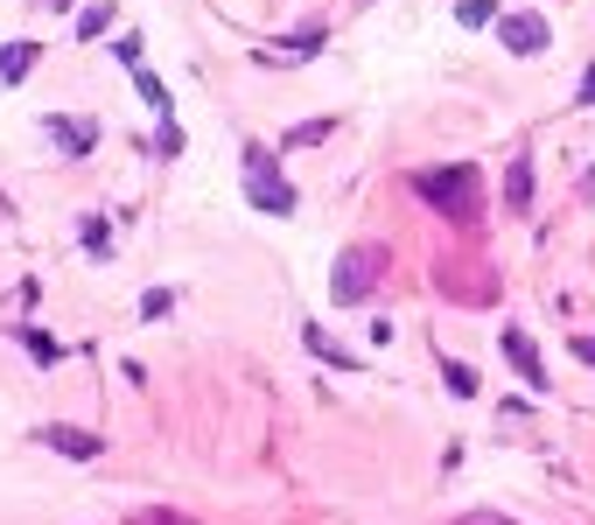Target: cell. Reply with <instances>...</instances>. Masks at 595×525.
I'll list each match as a JSON object with an SVG mask.
<instances>
[{"mask_svg": "<svg viewBox=\"0 0 595 525\" xmlns=\"http://www.w3.org/2000/svg\"><path fill=\"white\" fill-rule=\"evenodd\" d=\"M155 147H162V155H183V126H176V120H162V134H155Z\"/></svg>", "mask_w": 595, "mask_h": 525, "instance_id": "20", "label": "cell"}, {"mask_svg": "<svg viewBox=\"0 0 595 525\" xmlns=\"http://www.w3.org/2000/svg\"><path fill=\"white\" fill-rule=\"evenodd\" d=\"M301 344H309V350H316L322 365H357V358H343V350L330 344V329H322V323H309V329H301Z\"/></svg>", "mask_w": 595, "mask_h": 525, "instance_id": "11", "label": "cell"}, {"mask_svg": "<svg viewBox=\"0 0 595 525\" xmlns=\"http://www.w3.org/2000/svg\"><path fill=\"white\" fill-rule=\"evenodd\" d=\"M364 8H372V0H364Z\"/></svg>", "mask_w": 595, "mask_h": 525, "instance_id": "24", "label": "cell"}, {"mask_svg": "<svg viewBox=\"0 0 595 525\" xmlns=\"http://www.w3.org/2000/svg\"><path fill=\"white\" fill-rule=\"evenodd\" d=\"M568 350H574V358H582V365H595V336H574Z\"/></svg>", "mask_w": 595, "mask_h": 525, "instance_id": "22", "label": "cell"}, {"mask_svg": "<svg viewBox=\"0 0 595 525\" xmlns=\"http://www.w3.org/2000/svg\"><path fill=\"white\" fill-rule=\"evenodd\" d=\"M35 442H43V448H56V456H70V462H99L106 456V442L99 435H85V427H35Z\"/></svg>", "mask_w": 595, "mask_h": 525, "instance_id": "6", "label": "cell"}, {"mask_svg": "<svg viewBox=\"0 0 595 525\" xmlns=\"http://www.w3.org/2000/svg\"><path fill=\"white\" fill-rule=\"evenodd\" d=\"M505 211H511V217H526V211H532V161H526V155H518V161H511V176H505Z\"/></svg>", "mask_w": 595, "mask_h": 525, "instance_id": "8", "label": "cell"}, {"mask_svg": "<svg viewBox=\"0 0 595 525\" xmlns=\"http://www.w3.org/2000/svg\"><path fill=\"white\" fill-rule=\"evenodd\" d=\"M245 203L266 211V217H287V211H295V182L280 176L274 147H260V141H245Z\"/></svg>", "mask_w": 595, "mask_h": 525, "instance_id": "3", "label": "cell"}, {"mask_svg": "<svg viewBox=\"0 0 595 525\" xmlns=\"http://www.w3.org/2000/svg\"><path fill=\"white\" fill-rule=\"evenodd\" d=\"M106 29H112V8H85V22H78V35H85V43H99Z\"/></svg>", "mask_w": 595, "mask_h": 525, "instance_id": "17", "label": "cell"}, {"mask_svg": "<svg viewBox=\"0 0 595 525\" xmlns=\"http://www.w3.org/2000/svg\"><path fill=\"white\" fill-rule=\"evenodd\" d=\"M414 190L428 197L434 211H449L455 224H463V232H470L476 217H484V176H476L470 161H455V168H428V176H420Z\"/></svg>", "mask_w": 595, "mask_h": 525, "instance_id": "1", "label": "cell"}, {"mask_svg": "<svg viewBox=\"0 0 595 525\" xmlns=\"http://www.w3.org/2000/svg\"><path fill=\"white\" fill-rule=\"evenodd\" d=\"M441 379H449V392H455V400H470V392H476V371H470V365H449Z\"/></svg>", "mask_w": 595, "mask_h": 525, "instance_id": "18", "label": "cell"}, {"mask_svg": "<svg viewBox=\"0 0 595 525\" xmlns=\"http://www.w3.org/2000/svg\"><path fill=\"white\" fill-rule=\"evenodd\" d=\"M505 358H511V371H518V379H526L532 392H547V386H553V379H547V358L532 350V336L518 329V323H505Z\"/></svg>", "mask_w": 595, "mask_h": 525, "instance_id": "4", "label": "cell"}, {"mask_svg": "<svg viewBox=\"0 0 595 525\" xmlns=\"http://www.w3.org/2000/svg\"><path fill=\"white\" fill-rule=\"evenodd\" d=\"M35 56H43L35 43H8V49H0V85H22L35 70Z\"/></svg>", "mask_w": 595, "mask_h": 525, "instance_id": "10", "label": "cell"}, {"mask_svg": "<svg viewBox=\"0 0 595 525\" xmlns=\"http://www.w3.org/2000/svg\"><path fill=\"white\" fill-rule=\"evenodd\" d=\"M497 29H505V49H511V56H540V49L553 43V29H547V22H540V14H532V8L505 14V22H497Z\"/></svg>", "mask_w": 595, "mask_h": 525, "instance_id": "5", "label": "cell"}, {"mask_svg": "<svg viewBox=\"0 0 595 525\" xmlns=\"http://www.w3.org/2000/svg\"><path fill=\"white\" fill-rule=\"evenodd\" d=\"M133 91H141V99H147V105H162V112H168V91H162V78H147V70H141V64H133Z\"/></svg>", "mask_w": 595, "mask_h": 525, "instance_id": "15", "label": "cell"}, {"mask_svg": "<svg viewBox=\"0 0 595 525\" xmlns=\"http://www.w3.org/2000/svg\"><path fill=\"white\" fill-rule=\"evenodd\" d=\"M455 22H463V29H491V22H497V0H463V8H455Z\"/></svg>", "mask_w": 595, "mask_h": 525, "instance_id": "12", "label": "cell"}, {"mask_svg": "<svg viewBox=\"0 0 595 525\" xmlns=\"http://www.w3.org/2000/svg\"><path fill=\"white\" fill-rule=\"evenodd\" d=\"M8 336H14V344H22V350H29V358H35V365H64V344H56V336H43V329H29V323H14Z\"/></svg>", "mask_w": 595, "mask_h": 525, "instance_id": "9", "label": "cell"}, {"mask_svg": "<svg viewBox=\"0 0 595 525\" xmlns=\"http://www.w3.org/2000/svg\"><path fill=\"white\" fill-rule=\"evenodd\" d=\"M126 525H197V518H183V512H168V504H147V512H133Z\"/></svg>", "mask_w": 595, "mask_h": 525, "instance_id": "14", "label": "cell"}, {"mask_svg": "<svg viewBox=\"0 0 595 525\" xmlns=\"http://www.w3.org/2000/svg\"><path fill=\"white\" fill-rule=\"evenodd\" d=\"M574 99H582V105H595V64L582 70V91H574Z\"/></svg>", "mask_w": 595, "mask_h": 525, "instance_id": "23", "label": "cell"}, {"mask_svg": "<svg viewBox=\"0 0 595 525\" xmlns=\"http://www.w3.org/2000/svg\"><path fill=\"white\" fill-rule=\"evenodd\" d=\"M378 273H386V246H343L337 253V267H330V294H337V309H357V302H372V288H378Z\"/></svg>", "mask_w": 595, "mask_h": 525, "instance_id": "2", "label": "cell"}, {"mask_svg": "<svg viewBox=\"0 0 595 525\" xmlns=\"http://www.w3.org/2000/svg\"><path fill=\"white\" fill-rule=\"evenodd\" d=\"M43 134L64 147V155H91V147H99V120H56V112H49Z\"/></svg>", "mask_w": 595, "mask_h": 525, "instance_id": "7", "label": "cell"}, {"mask_svg": "<svg viewBox=\"0 0 595 525\" xmlns=\"http://www.w3.org/2000/svg\"><path fill=\"white\" fill-rule=\"evenodd\" d=\"M106 238H112V232H106V217H85V253H91V259H106V253H112Z\"/></svg>", "mask_w": 595, "mask_h": 525, "instance_id": "16", "label": "cell"}, {"mask_svg": "<svg viewBox=\"0 0 595 525\" xmlns=\"http://www.w3.org/2000/svg\"><path fill=\"white\" fill-rule=\"evenodd\" d=\"M449 525H511L505 512H463V518H449Z\"/></svg>", "mask_w": 595, "mask_h": 525, "instance_id": "21", "label": "cell"}, {"mask_svg": "<svg viewBox=\"0 0 595 525\" xmlns=\"http://www.w3.org/2000/svg\"><path fill=\"white\" fill-rule=\"evenodd\" d=\"M168 309H176V294H168V288H147L141 294V323H162Z\"/></svg>", "mask_w": 595, "mask_h": 525, "instance_id": "13", "label": "cell"}, {"mask_svg": "<svg viewBox=\"0 0 595 525\" xmlns=\"http://www.w3.org/2000/svg\"><path fill=\"white\" fill-rule=\"evenodd\" d=\"M322 134H337V126H330V120H309V126H295V134H287V147H316Z\"/></svg>", "mask_w": 595, "mask_h": 525, "instance_id": "19", "label": "cell"}]
</instances>
